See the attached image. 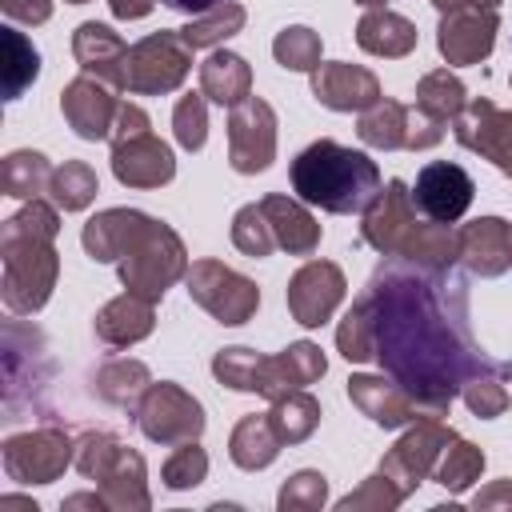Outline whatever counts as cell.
Instances as JSON below:
<instances>
[{
  "label": "cell",
  "instance_id": "6da1fadb",
  "mask_svg": "<svg viewBox=\"0 0 512 512\" xmlns=\"http://www.w3.org/2000/svg\"><path fill=\"white\" fill-rule=\"evenodd\" d=\"M360 304L372 324V360L408 388L428 416H444L452 396L492 360L468 332V288L448 268L412 260H384Z\"/></svg>",
  "mask_w": 512,
  "mask_h": 512
},
{
  "label": "cell",
  "instance_id": "7a4b0ae2",
  "mask_svg": "<svg viewBox=\"0 0 512 512\" xmlns=\"http://www.w3.org/2000/svg\"><path fill=\"white\" fill-rule=\"evenodd\" d=\"M292 192L304 204H320L324 212H368L380 196V172L364 152H352L336 140L308 144L292 168Z\"/></svg>",
  "mask_w": 512,
  "mask_h": 512
},
{
  "label": "cell",
  "instance_id": "3957f363",
  "mask_svg": "<svg viewBox=\"0 0 512 512\" xmlns=\"http://www.w3.org/2000/svg\"><path fill=\"white\" fill-rule=\"evenodd\" d=\"M56 212L40 200L20 208L4 224V304L8 312H36L44 308L56 284Z\"/></svg>",
  "mask_w": 512,
  "mask_h": 512
},
{
  "label": "cell",
  "instance_id": "277c9868",
  "mask_svg": "<svg viewBox=\"0 0 512 512\" xmlns=\"http://www.w3.org/2000/svg\"><path fill=\"white\" fill-rule=\"evenodd\" d=\"M364 240L384 256H400L428 268H448L456 260V232L428 216L420 220L400 180H388V188H380V196L364 212Z\"/></svg>",
  "mask_w": 512,
  "mask_h": 512
},
{
  "label": "cell",
  "instance_id": "5b68a950",
  "mask_svg": "<svg viewBox=\"0 0 512 512\" xmlns=\"http://www.w3.org/2000/svg\"><path fill=\"white\" fill-rule=\"evenodd\" d=\"M116 264H120L124 288L156 304L164 296V288L184 276V244L168 224L140 212L124 252L116 256Z\"/></svg>",
  "mask_w": 512,
  "mask_h": 512
},
{
  "label": "cell",
  "instance_id": "8992f818",
  "mask_svg": "<svg viewBox=\"0 0 512 512\" xmlns=\"http://www.w3.org/2000/svg\"><path fill=\"white\" fill-rule=\"evenodd\" d=\"M188 44L180 32H152L144 40H136L128 48L124 60V88L140 92V96H156V92H172L184 76H188Z\"/></svg>",
  "mask_w": 512,
  "mask_h": 512
},
{
  "label": "cell",
  "instance_id": "52a82bcc",
  "mask_svg": "<svg viewBox=\"0 0 512 512\" xmlns=\"http://www.w3.org/2000/svg\"><path fill=\"white\" fill-rule=\"evenodd\" d=\"M76 468L88 476V480H100L104 484V500L108 504H136V508H148L144 496L128 492V484L144 488V460L136 452H128L120 440L112 436H88L80 444V456H76Z\"/></svg>",
  "mask_w": 512,
  "mask_h": 512
},
{
  "label": "cell",
  "instance_id": "ba28073f",
  "mask_svg": "<svg viewBox=\"0 0 512 512\" xmlns=\"http://www.w3.org/2000/svg\"><path fill=\"white\" fill-rule=\"evenodd\" d=\"M188 292H192V300H196L200 308H208L220 324H244V320L256 312V304H260L256 284H252L248 276H240V272L216 264V260L192 264V272H188Z\"/></svg>",
  "mask_w": 512,
  "mask_h": 512
},
{
  "label": "cell",
  "instance_id": "9c48e42d",
  "mask_svg": "<svg viewBox=\"0 0 512 512\" xmlns=\"http://www.w3.org/2000/svg\"><path fill=\"white\" fill-rule=\"evenodd\" d=\"M360 140L372 148H432L444 140V124L424 116L420 108H404L396 100H376L360 116Z\"/></svg>",
  "mask_w": 512,
  "mask_h": 512
},
{
  "label": "cell",
  "instance_id": "30bf717a",
  "mask_svg": "<svg viewBox=\"0 0 512 512\" xmlns=\"http://www.w3.org/2000/svg\"><path fill=\"white\" fill-rule=\"evenodd\" d=\"M136 420H140V432L156 444H184V440H196L204 428L200 404L176 384H152L140 400Z\"/></svg>",
  "mask_w": 512,
  "mask_h": 512
},
{
  "label": "cell",
  "instance_id": "8fae6325",
  "mask_svg": "<svg viewBox=\"0 0 512 512\" xmlns=\"http://www.w3.org/2000/svg\"><path fill=\"white\" fill-rule=\"evenodd\" d=\"M228 156L236 172H264L276 156V116L260 96H248L228 116Z\"/></svg>",
  "mask_w": 512,
  "mask_h": 512
},
{
  "label": "cell",
  "instance_id": "7c38bea8",
  "mask_svg": "<svg viewBox=\"0 0 512 512\" xmlns=\"http://www.w3.org/2000/svg\"><path fill=\"white\" fill-rule=\"evenodd\" d=\"M452 440H456L452 428H444L436 416H424V420H416V428H412V432L384 456L380 472H384L388 480H396L400 496H408V492L436 468L440 452H444Z\"/></svg>",
  "mask_w": 512,
  "mask_h": 512
},
{
  "label": "cell",
  "instance_id": "4fadbf2b",
  "mask_svg": "<svg viewBox=\"0 0 512 512\" xmlns=\"http://www.w3.org/2000/svg\"><path fill=\"white\" fill-rule=\"evenodd\" d=\"M472 176L460 168V164H448V160H436V164H424L416 172V184H412V204L420 216L436 220V224H456L468 204H472Z\"/></svg>",
  "mask_w": 512,
  "mask_h": 512
},
{
  "label": "cell",
  "instance_id": "5bb4252c",
  "mask_svg": "<svg viewBox=\"0 0 512 512\" xmlns=\"http://www.w3.org/2000/svg\"><path fill=\"white\" fill-rule=\"evenodd\" d=\"M72 460V444L56 428H40L28 436H12L4 444V468L20 484H48L56 480Z\"/></svg>",
  "mask_w": 512,
  "mask_h": 512
},
{
  "label": "cell",
  "instance_id": "9a60e30c",
  "mask_svg": "<svg viewBox=\"0 0 512 512\" xmlns=\"http://www.w3.org/2000/svg\"><path fill=\"white\" fill-rule=\"evenodd\" d=\"M344 288L348 284H344V272L336 264H328V260L304 264L288 284V308H292L296 324H304V328L324 324L336 312V304L344 300Z\"/></svg>",
  "mask_w": 512,
  "mask_h": 512
},
{
  "label": "cell",
  "instance_id": "2e32d148",
  "mask_svg": "<svg viewBox=\"0 0 512 512\" xmlns=\"http://www.w3.org/2000/svg\"><path fill=\"white\" fill-rule=\"evenodd\" d=\"M452 124H456V140L464 148L488 156L500 172L512 176V112H500L488 100H472V104H464V112Z\"/></svg>",
  "mask_w": 512,
  "mask_h": 512
},
{
  "label": "cell",
  "instance_id": "e0dca14e",
  "mask_svg": "<svg viewBox=\"0 0 512 512\" xmlns=\"http://www.w3.org/2000/svg\"><path fill=\"white\" fill-rule=\"evenodd\" d=\"M348 396H352V404L364 412V416H372L380 428H400V424H416V420H424L428 412L420 408V400L408 392V388H400L392 376L384 380V376H352L348 380Z\"/></svg>",
  "mask_w": 512,
  "mask_h": 512
},
{
  "label": "cell",
  "instance_id": "ac0fdd59",
  "mask_svg": "<svg viewBox=\"0 0 512 512\" xmlns=\"http://www.w3.org/2000/svg\"><path fill=\"white\" fill-rule=\"evenodd\" d=\"M112 172H116L120 184L156 188V184H168L176 176V160H172V148L164 140L144 132V136L112 144Z\"/></svg>",
  "mask_w": 512,
  "mask_h": 512
},
{
  "label": "cell",
  "instance_id": "d6986e66",
  "mask_svg": "<svg viewBox=\"0 0 512 512\" xmlns=\"http://www.w3.org/2000/svg\"><path fill=\"white\" fill-rule=\"evenodd\" d=\"M436 44L448 56V64H476V60H484L492 52V44H496V8L444 12Z\"/></svg>",
  "mask_w": 512,
  "mask_h": 512
},
{
  "label": "cell",
  "instance_id": "ffe728a7",
  "mask_svg": "<svg viewBox=\"0 0 512 512\" xmlns=\"http://www.w3.org/2000/svg\"><path fill=\"white\" fill-rule=\"evenodd\" d=\"M456 256L476 276H500L512 264V228L500 216L472 220L456 232Z\"/></svg>",
  "mask_w": 512,
  "mask_h": 512
},
{
  "label": "cell",
  "instance_id": "44dd1931",
  "mask_svg": "<svg viewBox=\"0 0 512 512\" xmlns=\"http://www.w3.org/2000/svg\"><path fill=\"white\" fill-rule=\"evenodd\" d=\"M312 92L332 112H364L380 100V80L368 68L352 64H320L312 72Z\"/></svg>",
  "mask_w": 512,
  "mask_h": 512
},
{
  "label": "cell",
  "instance_id": "7402d4cb",
  "mask_svg": "<svg viewBox=\"0 0 512 512\" xmlns=\"http://www.w3.org/2000/svg\"><path fill=\"white\" fill-rule=\"evenodd\" d=\"M60 108H64V120H68V124L76 128V136H84V140H104V136H112V124H116V112H120L116 96H112L100 80H92V76L72 80V84L64 88Z\"/></svg>",
  "mask_w": 512,
  "mask_h": 512
},
{
  "label": "cell",
  "instance_id": "603a6c76",
  "mask_svg": "<svg viewBox=\"0 0 512 512\" xmlns=\"http://www.w3.org/2000/svg\"><path fill=\"white\" fill-rule=\"evenodd\" d=\"M72 52L80 60L84 72H96V80H108L116 88H124V60H128V44L108 28V24H80L76 28V40H72Z\"/></svg>",
  "mask_w": 512,
  "mask_h": 512
},
{
  "label": "cell",
  "instance_id": "cb8c5ba5",
  "mask_svg": "<svg viewBox=\"0 0 512 512\" xmlns=\"http://www.w3.org/2000/svg\"><path fill=\"white\" fill-rule=\"evenodd\" d=\"M324 352L308 340L284 348L280 356H264V396H284V392H296V388H308L312 380L324 376Z\"/></svg>",
  "mask_w": 512,
  "mask_h": 512
},
{
  "label": "cell",
  "instance_id": "d4e9b609",
  "mask_svg": "<svg viewBox=\"0 0 512 512\" xmlns=\"http://www.w3.org/2000/svg\"><path fill=\"white\" fill-rule=\"evenodd\" d=\"M260 212L268 216L272 224V236H276V248L292 252V256H308L316 244H320V224L308 216L304 204L288 200V196H264L260 200Z\"/></svg>",
  "mask_w": 512,
  "mask_h": 512
},
{
  "label": "cell",
  "instance_id": "484cf974",
  "mask_svg": "<svg viewBox=\"0 0 512 512\" xmlns=\"http://www.w3.org/2000/svg\"><path fill=\"white\" fill-rule=\"evenodd\" d=\"M200 88H204V96L216 100L220 108H224V104L236 108L240 100L252 96V68L244 64V56L216 48V52L200 64Z\"/></svg>",
  "mask_w": 512,
  "mask_h": 512
},
{
  "label": "cell",
  "instance_id": "4316f807",
  "mask_svg": "<svg viewBox=\"0 0 512 512\" xmlns=\"http://www.w3.org/2000/svg\"><path fill=\"white\" fill-rule=\"evenodd\" d=\"M148 332H152V300H144L136 292H124L120 300L104 304V312L96 316V336L112 348L136 344Z\"/></svg>",
  "mask_w": 512,
  "mask_h": 512
},
{
  "label": "cell",
  "instance_id": "83f0119b",
  "mask_svg": "<svg viewBox=\"0 0 512 512\" xmlns=\"http://www.w3.org/2000/svg\"><path fill=\"white\" fill-rule=\"evenodd\" d=\"M356 40L372 56H408L416 48V24L396 16V12L372 8V12H364V20L356 28Z\"/></svg>",
  "mask_w": 512,
  "mask_h": 512
},
{
  "label": "cell",
  "instance_id": "f1b7e54d",
  "mask_svg": "<svg viewBox=\"0 0 512 512\" xmlns=\"http://www.w3.org/2000/svg\"><path fill=\"white\" fill-rule=\"evenodd\" d=\"M136 220H140V212H132V208H108V212L92 216L84 224V248H88V256L100 260V264H112L124 252Z\"/></svg>",
  "mask_w": 512,
  "mask_h": 512
},
{
  "label": "cell",
  "instance_id": "f546056e",
  "mask_svg": "<svg viewBox=\"0 0 512 512\" xmlns=\"http://www.w3.org/2000/svg\"><path fill=\"white\" fill-rule=\"evenodd\" d=\"M276 448H280V436H276V428H272L268 416H244L236 424V432H232V460L240 468H248V472L272 464L276 460Z\"/></svg>",
  "mask_w": 512,
  "mask_h": 512
},
{
  "label": "cell",
  "instance_id": "4dcf8cb0",
  "mask_svg": "<svg viewBox=\"0 0 512 512\" xmlns=\"http://www.w3.org/2000/svg\"><path fill=\"white\" fill-rule=\"evenodd\" d=\"M268 420H272L280 444H284V440L296 444V440H308V436H312V428H316V420H320V404H316L308 392L296 388V392H284V396L272 400Z\"/></svg>",
  "mask_w": 512,
  "mask_h": 512
},
{
  "label": "cell",
  "instance_id": "1f68e13d",
  "mask_svg": "<svg viewBox=\"0 0 512 512\" xmlns=\"http://www.w3.org/2000/svg\"><path fill=\"white\" fill-rule=\"evenodd\" d=\"M244 16H248V12H244L240 4L224 0V4H216V8H208V12H200V16H192V20L180 28V36H184L188 48H212V44L236 36V32L244 28Z\"/></svg>",
  "mask_w": 512,
  "mask_h": 512
},
{
  "label": "cell",
  "instance_id": "d6a6232c",
  "mask_svg": "<svg viewBox=\"0 0 512 512\" xmlns=\"http://www.w3.org/2000/svg\"><path fill=\"white\" fill-rule=\"evenodd\" d=\"M416 108L424 112V116H432V120H456L460 112H464V84L448 72V68H440V72H428L424 80H420V88H416Z\"/></svg>",
  "mask_w": 512,
  "mask_h": 512
},
{
  "label": "cell",
  "instance_id": "836d02e7",
  "mask_svg": "<svg viewBox=\"0 0 512 512\" xmlns=\"http://www.w3.org/2000/svg\"><path fill=\"white\" fill-rule=\"evenodd\" d=\"M0 40H4V96L16 100V96L36 80V72H40V52H36L32 40H28L24 32H16V28H4Z\"/></svg>",
  "mask_w": 512,
  "mask_h": 512
},
{
  "label": "cell",
  "instance_id": "e575fe53",
  "mask_svg": "<svg viewBox=\"0 0 512 512\" xmlns=\"http://www.w3.org/2000/svg\"><path fill=\"white\" fill-rule=\"evenodd\" d=\"M4 192L20 200H40V192L52 184V168L40 152H12L4 160Z\"/></svg>",
  "mask_w": 512,
  "mask_h": 512
},
{
  "label": "cell",
  "instance_id": "d590c367",
  "mask_svg": "<svg viewBox=\"0 0 512 512\" xmlns=\"http://www.w3.org/2000/svg\"><path fill=\"white\" fill-rule=\"evenodd\" d=\"M212 372L236 392H264V356H256L252 348H224L212 360Z\"/></svg>",
  "mask_w": 512,
  "mask_h": 512
},
{
  "label": "cell",
  "instance_id": "8d00e7d4",
  "mask_svg": "<svg viewBox=\"0 0 512 512\" xmlns=\"http://www.w3.org/2000/svg\"><path fill=\"white\" fill-rule=\"evenodd\" d=\"M48 188H52V200L64 212H76V208H84L96 196V172L84 160H68L64 168L52 172V184Z\"/></svg>",
  "mask_w": 512,
  "mask_h": 512
},
{
  "label": "cell",
  "instance_id": "74e56055",
  "mask_svg": "<svg viewBox=\"0 0 512 512\" xmlns=\"http://www.w3.org/2000/svg\"><path fill=\"white\" fill-rule=\"evenodd\" d=\"M100 396H108L112 404H136L140 392H148V368L136 360H112L100 376H96Z\"/></svg>",
  "mask_w": 512,
  "mask_h": 512
},
{
  "label": "cell",
  "instance_id": "f35d334b",
  "mask_svg": "<svg viewBox=\"0 0 512 512\" xmlns=\"http://www.w3.org/2000/svg\"><path fill=\"white\" fill-rule=\"evenodd\" d=\"M480 468H484V452L472 448L468 440H452V448H444L440 460H436V480L444 488L460 492V488H468L480 476Z\"/></svg>",
  "mask_w": 512,
  "mask_h": 512
},
{
  "label": "cell",
  "instance_id": "ab89813d",
  "mask_svg": "<svg viewBox=\"0 0 512 512\" xmlns=\"http://www.w3.org/2000/svg\"><path fill=\"white\" fill-rule=\"evenodd\" d=\"M276 60L292 72H316L320 68V36L312 28H284L272 44Z\"/></svg>",
  "mask_w": 512,
  "mask_h": 512
},
{
  "label": "cell",
  "instance_id": "60d3db41",
  "mask_svg": "<svg viewBox=\"0 0 512 512\" xmlns=\"http://www.w3.org/2000/svg\"><path fill=\"white\" fill-rule=\"evenodd\" d=\"M232 244H236L240 252H248V256H268V252L276 248L272 224H268V216L260 212V204H248V208L236 212V220H232Z\"/></svg>",
  "mask_w": 512,
  "mask_h": 512
},
{
  "label": "cell",
  "instance_id": "b9f144b4",
  "mask_svg": "<svg viewBox=\"0 0 512 512\" xmlns=\"http://www.w3.org/2000/svg\"><path fill=\"white\" fill-rule=\"evenodd\" d=\"M500 376H504V368L500 364H488V368H480L460 392H464V400H468V408L476 412V416H500L504 412V404H508V396H504V388H500Z\"/></svg>",
  "mask_w": 512,
  "mask_h": 512
},
{
  "label": "cell",
  "instance_id": "7bdbcfd3",
  "mask_svg": "<svg viewBox=\"0 0 512 512\" xmlns=\"http://www.w3.org/2000/svg\"><path fill=\"white\" fill-rule=\"evenodd\" d=\"M172 128H176V140L188 148V152H200L204 140H208V112H204V96H184L172 112Z\"/></svg>",
  "mask_w": 512,
  "mask_h": 512
},
{
  "label": "cell",
  "instance_id": "ee69618b",
  "mask_svg": "<svg viewBox=\"0 0 512 512\" xmlns=\"http://www.w3.org/2000/svg\"><path fill=\"white\" fill-rule=\"evenodd\" d=\"M204 472H208V456H204V448H196L192 440H184V444L164 460V484H168V488H192V484L204 480Z\"/></svg>",
  "mask_w": 512,
  "mask_h": 512
},
{
  "label": "cell",
  "instance_id": "f6af8a7d",
  "mask_svg": "<svg viewBox=\"0 0 512 512\" xmlns=\"http://www.w3.org/2000/svg\"><path fill=\"white\" fill-rule=\"evenodd\" d=\"M324 492H328V484H324L320 472H296L284 484V492H280V508L284 512L288 508H320L324 504Z\"/></svg>",
  "mask_w": 512,
  "mask_h": 512
},
{
  "label": "cell",
  "instance_id": "bcb514c9",
  "mask_svg": "<svg viewBox=\"0 0 512 512\" xmlns=\"http://www.w3.org/2000/svg\"><path fill=\"white\" fill-rule=\"evenodd\" d=\"M116 132H112V144H120V140H132V136H144L148 132V116L136 108V104H120V112H116V124H112Z\"/></svg>",
  "mask_w": 512,
  "mask_h": 512
},
{
  "label": "cell",
  "instance_id": "7dc6e473",
  "mask_svg": "<svg viewBox=\"0 0 512 512\" xmlns=\"http://www.w3.org/2000/svg\"><path fill=\"white\" fill-rule=\"evenodd\" d=\"M0 4H4L8 16L28 20V24H44V20L52 16V4H48V0H0Z\"/></svg>",
  "mask_w": 512,
  "mask_h": 512
},
{
  "label": "cell",
  "instance_id": "c3c4849f",
  "mask_svg": "<svg viewBox=\"0 0 512 512\" xmlns=\"http://www.w3.org/2000/svg\"><path fill=\"white\" fill-rule=\"evenodd\" d=\"M380 488H384V496H380V504H384V508L404 500V496H400V488H388V476H384V472H380ZM364 500H376V496H372V488H364V492H356V496H344V500H340V508H352V504H364Z\"/></svg>",
  "mask_w": 512,
  "mask_h": 512
},
{
  "label": "cell",
  "instance_id": "681fc988",
  "mask_svg": "<svg viewBox=\"0 0 512 512\" xmlns=\"http://www.w3.org/2000/svg\"><path fill=\"white\" fill-rule=\"evenodd\" d=\"M68 4H84V0H68ZM108 4L120 20H140V16L152 12V0H108Z\"/></svg>",
  "mask_w": 512,
  "mask_h": 512
},
{
  "label": "cell",
  "instance_id": "f907efd6",
  "mask_svg": "<svg viewBox=\"0 0 512 512\" xmlns=\"http://www.w3.org/2000/svg\"><path fill=\"white\" fill-rule=\"evenodd\" d=\"M160 4L172 8V12H184V16H200V12H208V8H216L224 0H160Z\"/></svg>",
  "mask_w": 512,
  "mask_h": 512
},
{
  "label": "cell",
  "instance_id": "816d5d0a",
  "mask_svg": "<svg viewBox=\"0 0 512 512\" xmlns=\"http://www.w3.org/2000/svg\"><path fill=\"white\" fill-rule=\"evenodd\" d=\"M488 504H512V480H504L500 488H492V492H480V496H476V508H488Z\"/></svg>",
  "mask_w": 512,
  "mask_h": 512
},
{
  "label": "cell",
  "instance_id": "f5cc1de1",
  "mask_svg": "<svg viewBox=\"0 0 512 512\" xmlns=\"http://www.w3.org/2000/svg\"><path fill=\"white\" fill-rule=\"evenodd\" d=\"M440 12H460V8H496L500 0H432Z\"/></svg>",
  "mask_w": 512,
  "mask_h": 512
},
{
  "label": "cell",
  "instance_id": "db71d44e",
  "mask_svg": "<svg viewBox=\"0 0 512 512\" xmlns=\"http://www.w3.org/2000/svg\"><path fill=\"white\" fill-rule=\"evenodd\" d=\"M356 4H364V8H380V4H388V0H356Z\"/></svg>",
  "mask_w": 512,
  "mask_h": 512
},
{
  "label": "cell",
  "instance_id": "11a10c76",
  "mask_svg": "<svg viewBox=\"0 0 512 512\" xmlns=\"http://www.w3.org/2000/svg\"><path fill=\"white\" fill-rule=\"evenodd\" d=\"M508 376H512V368H508Z\"/></svg>",
  "mask_w": 512,
  "mask_h": 512
}]
</instances>
